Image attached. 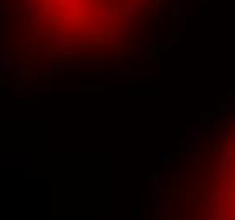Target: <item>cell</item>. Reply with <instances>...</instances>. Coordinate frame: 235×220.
Segmentation results:
<instances>
[{
	"mask_svg": "<svg viewBox=\"0 0 235 220\" xmlns=\"http://www.w3.org/2000/svg\"><path fill=\"white\" fill-rule=\"evenodd\" d=\"M49 41H51V44H54L59 51H64V49L68 47V37H64V36H51Z\"/></svg>",
	"mask_w": 235,
	"mask_h": 220,
	"instance_id": "cell-1",
	"label": "cell"
}]
</instances>
